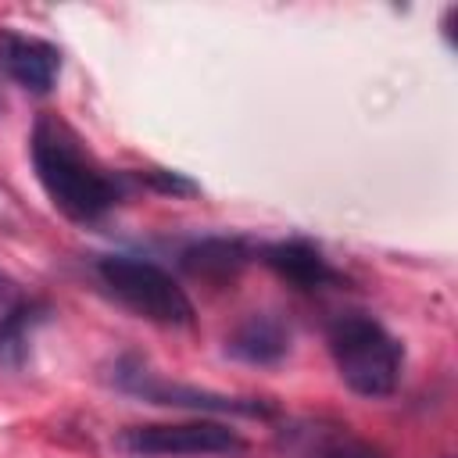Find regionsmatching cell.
<instances>
[{"label": "cell", "mask_w": 458, "mask_h": 458, "mask_svg": "<svg viewBox=\"0 0 458 458\" xmlns=\"http://www.w3.org/2000/svg\"><path fill=\"white\" fill-rule=\"evenodd\" d=\"M118 447L136 458H200L240 454L247 444L222 422H179V426H132L118 437Z\"/></svg>", "instance_id": "cell-4"}, {"label": "cell", "mask_w": 458, "mask_h": 458, "mask_svg": "<svg viewBox=\"0 0 458 458\" xmlns=\"http://www.w3.org/2000/svg\"><path fill=\"white\" fill-rule=\"evenodd\" d=\"M0 72L25 93L47 97L61 75V50L50 39L18 29H0Z\"/></svg>", "instance_id": "cell-6"}, {"label": "cell", "mask_w": 458, "mask_h": 458, "mask_svg": "<svg viewBox=\"0 0 458 458\" xmlns=\"http://www.w3.org/2000/svg\"><path fill=\"white\" fill-rule=\"evenodd\" d=\"M147 182L154 186V190H161V193H193L197 186L190 182V179H182V175H175V172H147Z\"/></svg>", "instance_id": "cell-11"}, {"label": "cell", "mask_w": 458, "mask_h": 458, "mask_svg": "<svg viewBox=\"0 0 458 458\" xmlns=\"http://www.w3.org/2000/svg\"><path fill=\"white\" fill-rule=\"evenodd\" d=\"M179 261L193 279L222 283V279H233L250 261V247L236 236H208V240L190 243Z\"/></svg>", "instance_id": "cell-9"}, {"label": "cell", "mask_w": 458, "mask_h": 458, "mask_svg": "<svg viewBox=\"0 0 458 458\" xmlns=\"http://www.w3.org/2000/svg\"><path fill=\"white\" fill-rule=\"evenodd\" d=\"M326 344L344 386L358 397H390L401 383L404 347L372 315L347 311L326 329Z\"/></svg>", "instance_id": "cell-2"}, {"label": "cell", "mask_w": 458, "mask_h": 458, "mask_svg": "<svg viewBox=\"0 0 458 458\" xmlns=\"http://www.w3.org/2000/svg\"><path fill=\"white\" fill-rule=\"evenodd\" d=\"M114 383H118V390L136 394V397L154 401V404H175V408H193V411H229V415H268V404H261V401L225 397V394H211V390L168 383V379L154 376L136 358H125V361L114 365Z\"/></svg>", "instance_id": "cell-5"}, {"label": "cell", "mask_w": 458, "mask_h": 458, "mask_svg": "<svg viewBox=\"0 0 458 458\" xmlns=\"http://www.w3.org/2000/svg\"><path fill=\"white\" fill-rule=\"evenodd\" d=\"M97 276L122 308H129L147 322L157 326L193 322V301L186 297L179 279H172V272H165L157 261L136 254H107L97 261Z\"/></svg>", "instance_id": "cell-3"}, {"label": "cell", "mask_w": 458, "mask_h": 458, "mask_svg": "<svg viewBox=\"0 0 458 458\" xmlns=\"http://www.w3.org/2000/svg\"><path fill=\"white\" fill-rule=\"evenodd\" d=\"M261 261L283 276L286 283H293L297 290H322L329 283H340V276L329 268V261L322 258L318 247H311L308 240H279L268 243L261 250Z\"/></svg>", "instance_id": "cell-7"}, {"label": "cell", "mask_w": 458, "mask_h": 458, "mask_svg": "<svg viewBox=\"0 0 458 458\" xmlns=\"http://www.w3.org/2000/svg\"><path fill=\"white\" fill-rule=\"evenodd\" d=\"M318 458H379V454L372 447H365V444H336V447L322 451Z\"/></svg>", "instance_id": "cell-13"}, {"label": "cell", "mask_w": 458, "mask_h": 458, "mask_svg": "<svg viewBox=\"0 0 458 458\" xmlns=\"http://www.w3.org/2000/svg\"><path fill=\"white\" fill-rule=\"evenodd\" d=\"M18 304H21V290H18V283H14L7 272H0V322H4Z\"/></svg>", "instance_id": "cell-12"}, {"label": "cell", "mask_w": 458, "mask_h": 458, "mask_svg": "<svg viewBox=\"0 0 458 458\" xmlns=\"http://www.w3.org/2000/svg\"><path fill=\"white\" fill-rule=\"evenodd\" d=\"M225 351L247 365H276L290 351V329L276 315H250L225 340Z\"/></svg>", "instance_id": "cell-8"}, {"label": "cell", "mask_w": 458, "mask_h": 458, "mask_svg": "<svg viewBox=\"0 0 458 458\" xmlns=\"http://www.w3.org/2000/svg\"><path fill=\"white\" fill-rule=\"evenodd\" d=\"M32 168L50 204L72 222H97L122 200V186L107 175L82 140L54 114H39L32 129Z\"/></svg>", "instance_id": "cell-1"}, {"label": "cell", "mask_w": 458, "mask_h": 458, "mask_svg": "<svg viewBox=\"0 0 458 458\" xmlns=\"http://www.w3.org/2000/svg\"><path fill=\"white\" fill-rule=\"evenodd\" d=\"M43 304L21 297V304L0 322V369H21L29 354V336L43 322Z\"/></svg>", "instance_id": "cell-10"}]
</instances>
